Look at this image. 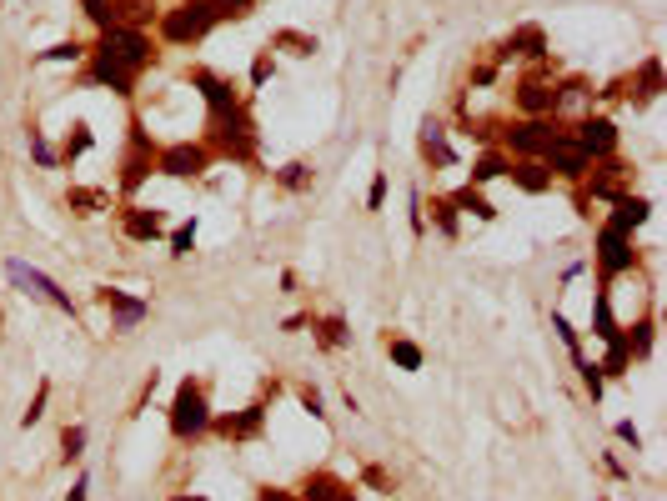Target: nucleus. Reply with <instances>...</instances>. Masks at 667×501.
Here are the masks:
<instances>
[{
	"mask_svg": "<svg viewBox=\"0 0 667 501\" xmlns=\"http://www.w3.org/2000/svg\"><path fill=\"white\" fill-rule=\"evenodd\" d=\"M592 261H597V286H612L617 276L637 271L642 251L632 246V236H622V231H612V226L602 221V226H597V251H592Z\"/></svg>",
	"mask_w": 667,
	"mask_h": 501,
	"instance_id": "nucleus-6",
	"label": "nucleus"
},
{
	"mask_svg": "<svg viewBox=\"0 0 667 501\" xmlns=\"http://www.w3.org/2000/svg\"><path fill=\"white\" fill-rule=\"evenodd\" d=\"M211 391H206V381L201 376H186L181 386H176V396H171V436L176 441H201L206 431H211Z\"/></svg>",
	"mask_w": 667,
	"mask_h": 501,
	"instance_id": "nucleus-3",
	"label": "nucleus"
},
{
	"mask_svg": "<svg viewBox=\"0 0 667 501\" xmlns=\"http://www.w3.org/2000/svg\"><path fill=\"white\" fill-rule=\"evenodd\" d=\"M552 331L562 336V346L572 351V361H577V356H587V351H582V331H577V326H572V321H567L562 311H552Z\"/></svg>",
	"mask_w": 667,
	"mask_h": 501,
	"instance_id": "nucleus-42",
	"label": "nucleus"
},
{
	"mask_svg": "<svg viewBox=\"0 0 667 501\" xmlns=\"http://www.w3.org/2000/svg\"><path fill=\"white\" fill-rule=\"evenodd\" d=\"M432 226H437L447 241H457V236H462V216H457V206H452L447 196H432Z\"/></svg>",
	"mask_w": 667,
	"mask_h": 501,
	"instance_id": "nucleus-36",
	"label": "nucleus"
},
{
	"mask_svg": "<svg viewBox=\"0 0 667 501\" xmlns=\"http://www.w3.org/2000/svg\"><path fill=\"white\" fill-rule=\"evenodd\" d=\"M632 191V166L622 156H607V161H592V171L582 176V201H602L612 206L617 196Z\"/></svg>",
	"mask_w": 667,
	"mask_h": 501,
	"instance_id": "nucleus-10",
	"label": "nucleus"
},
{
	"mask_svg": "<svg viewBox=\"0 0 667 501\" xmlns=\"http://www.w3.org/2000/svg\"><path fill=\"white\" fill-rule=\"evenodd\" d=\"M256 501H296V496H291V491H281V486H261V491H256Z\"/></svg>",
	"mask_w": 667,
	"mask_h": 501,
	"instance_id": "nucleus-53",
	"label": "nucleus"
},
{
	"mask_svg": "<svg viewBox=\"0 0 667 501\" xmlns=\"http://www.w3.org/2000/svg\"><path fill=\"white\" fill-rule=\"evenodd\" d=\"M407 206H412V216H407V221H412V236H427V201H422L417 186L407 191Z\"/></svg>",
	"mask_w": 667,
	"mask_h": 501,
	"instance_id": "nucleus-47",
	"label": "nucleus"
},
{
	"mask_svg": "<svg viewBox=\"0 0 667 501\" xmlns=\"http://www.w3.org/2000/svg\"><path fill=\"white\" fill-rule=\"evenodd\" d=\"M627 86H632V91H627V96H632V106L657 101V96H662V61H657V56H647V61L627 76Z\"/></svg>",
	"mask_w": 667,
	"mask_h": 501,
	"instance_id": "nucleus-22",
	"label": "nucleus"
},
{
	"mask_svg": "<svg viewBox=\"0 0 667 501\" xmlns=\"http://www.w3.org/2000/svg\"><path fill=\"white\" fill-rule=\"evenodd\" d=\"M96 306H106V311H111V331H116V336L136 331V326L151 316V301L126 296V291H116V286H96Z\"/></svg>",
	"mask_w": 667,
	"mask_h": 501,
	"instance_id": "nucleus-12",
	"label": "nucleus"
},
{
	"mask_svg": "<svg viewBox=\"0 0 667 501\" xmlns=\"http://www.w3.org/2000/svg\"><path fill=\"white\" fill-rule=\"evenodd\" d=\"M86 56H91V46H81V41H56L51 51L36 56V66H81Z\"/></svg>",
	"mask_w": 667,
	"mask_h": 501,
	"instance_id": "nucleus-34",
	"label": "nucleus"
},
{
	"mask_svg": "<svg viewBox=\"0 0 667 501\" xmlns=\"http://www.w3.org/2000/svg\"><path fill=\"white\" fill-rule=\"evenodd\" d=\"M387 356H392V366H402V371H422V361H427V351H422L412 336H387Z\"/></svg>",
	"mask_w": 667,
	"mask_h": 501,
	"instance_id": "nucleus-33",
	"label": "nucleus"
},
{
	"mask_svg": "<svg viewBox=\"0 0 667 501\" xmlns=\"http://www.w3.org/2000/svg\"><path fill=\"white\" fill-rule=\"evenodd\" d=\"M211 431L226 436V441H256L266 431V401H251V406H241L231 416H211Z\"/></svg>",
	"mask_w": 667,
	"mask_h": 501,
	"instance_id": "nucleus-15",
	"label": "nucleus"
},
{
	"mask_svg": "<svg viewBox=\"0 0 667 501\" xmlns=\"http://www.w3.org/2000/svg\"><path fill=\"white\" fill-rule=\"evenodd\" d=\"M191 91H201L206 116H211V111H231V106H241V91H236L221 71H211V66H196V71H191Z\"/></svg>",
	"mask_w": 667,
	"mask_h": 501,
	"instance_id": "nucleus-17",
	"label": "nucleus"
},
{
	"mask_svg": "<svg viewBox=\"0 0 667 501\" xmlns=\"http://www.w3.org/2000/svg\"><path fill=\"white\" fill-rule=\"evenodd\" d=\"M301 326H311V316H306V311H296V316H286V321H281V331H301Z\"/></svg>",
	"mask_w": 667,
	"mask_h": 501,
	"instance_id": "nucleus-54",
	"label": "nucleus"
},
{
	"mask_svg": "<svg viewBox=\"0 0 667 501\" xmlns=\"http://www.w3.org/2000/svg\"><path fill=\"white\" fill-rule=\"evenodd\" d=\"M296 401H301V411H306L311 421H326V401H321V391H316V386H306V381H301V386H296Z\"/></svg>",
	"mask_w": 667,
	"mask_h": 501,
	"instance_id": "nucleus-46",
	"label": "nucleus"
},
{
	"mask_svg": "<svg viewBox=\"0 0 667 501\" xmlns=\"http://www.w3.org/2000/svg\"><path fill=\"white\" fill-rule=\"evenodd\" d=\"M512 106H517V116H552V111H557V81L527 76V81L512 91Z\"/></svg>",
	"mask_w": 667,
	"mask_h": 501,
	"instance_id": "nucleus-19",
	"label": "nucleus"
},
{
	"mask_svg": "<svg viewBox=\"0 0 667 501\" xmlns=\"http://www.w3.org/2000/svg\"><path fill=\"white\" fill-rule=\"evenodd\" d=\"M156 151H161V146L146 136V121L136 116V121H131V151L121 156V196H126V201L146 186V176H156Z\"/></svg>",
	"mask_w": 667,
	"mask_h": 501,
	"instance_id": "nucleus-7",
	"label": "nucleus"
},
{
	"mask_svg": "<svg viewBox=\"0 0 667 501\" xmlns=\"http://www.w3.org/2000/svg\"><path fill=\"white\" fill-rule=\"evenodd\" d=\"M191 251H196V216H191V221H181V226L171 231V256L181 261V256H191Z\"/></svg>",
	"mask_w": 667,
	"mask_h": 501,
	"instance_id": "nucleus-43",
	"label": "nucleus"
},
{
	"mask_svg": "<svg viewBox=\"0 0 667 501\" xmlns=\"http://www.w3.org/2000/svg\"><path fill=\"white\" fill-rule=\"evenodd\" d=\"M256 116H251V106L241 101V106H231V111H211L206 116V151H211V161H236V166H251L256 161Z\"/></svg>",
	"mask_w": 667,
	"mask_h": 501,
	"instance_id": "nucleus-1",
	"label": "nucleus"
},
{
	"mask_svg": "<svg viewBox=\"0 0 667 501\" xmlns=\"http://www.w3.org/2000/svg\"><path fill=\"white\" fill-rule=\"evenodd\" d=\"M542 166L552 171V181H572V186H582V176L592 171L587 151H582V146H577V141H572L567 131H562V136L552 141V151L542 156Z\"/></svg>",
	"mask_w": 667,
	"mask_h": 501,
	"instance_id": "nucleus-13",
	"label": "nucleus"
},
{
	"mask_svg": "<svg viewBox=\"0 0 667 501\" xmlns=\"http://www.w3.org/2000/svg\"><path fill=\"white\" fill-rule=\"evenodd\" d=\"M266 51H286V56L306 61V56H316V36L311 31H296V26H281V31H271V46Z\"/></svg>",
	"mask_w": 667,
	"mask_h": 501,
	"instance_id": "nucleus-29",
	"label": "nucleus"
},
{
	"mask_svg": "<svg viewBox=\"0 0 667 501\" xmlns=\"http://www.w3.org/2000/svg\"><path fill=\"white\" fill-rule=\"evenodd\" d=\"M382 206H387V171H377L367 186V211H382Z\"/></svg>",
	"mask_w": 667,
	"mask_h": 501,
	"instance_id": "nucleus-48",
	"label": "nucleus"
},
{
	"mask_svg": "<svg viewBox=\"0 0 667 501\" xmlns=\"http://www.w3.org/2000/svg\"><path fill=\"white\" fill-rule=\"evenodd\" d=\"M347 491V481L337 476V471H311L306 481H301V496L296 501H337Z\"/></svg>",
	"mask_w": 667,
	"mask_h": 501,
	"instance_id": "nucleus-28",
	"label": "nucleus"
},
{
	"mask_svg": "<svg viewBox=\"0 0 667 501\" xmlns=\"http://www.w3.org/2000/svg\"><path fill=\"white\" fill-rule=\"evenodd\" d=\"M81 456H86V426L76 421V426L61 431V461L71 466V461H81Z\"/></svg>",
	"mask_w": 667,
	"mask_h": 501,
	"instance_id": "nucleus-40",
	"label": "nucleus"
},
{
	"mask_svg": "<svg viewBox=\"0 0 667 501\" xmlns=\"http://www.w3.org/2000/svg\"><path fill=\"white\" fill-rule=\"evenodd\" d=\"M567 136L587 151V161H607V156H617V146H622V136H617V121H612V116H582Z\"/></svg>",
	"mask_w": 667,
	"mask_h": 501,
	"instance_id": "nucleus-11",
	"label": "nucleus"
},
{
	"mask_svg": "<svg viewBox=\"0 0 667 501\" xmlns=\"http://www.w3.org/2000/svg\"><path fill=\"white\" fill-rule=\"evenodd\" d=\"M51 391H56L51 381H41V386H36V396H31V406H26V416H21V426H26V431H31V426L46 416V406H51Z\"/></svg>",
	"mask_w": 667,
	"mask_h": 501,
	"instance_id": "nucleus-44",
	"label": "nucleus"
},
{
	"mask_svg": "<svg viewBox=\"0 0 667 501\" xmlns=\"http://www.w3.org/2000/svg\"><path fill=\"white\" fill-rule=\"evenodd\" d=\"M81 66H86V71H81L86 86H106V91H116V96H131V91H136V76L121 71V66H116L111 56H101V51H91Z\"/></svg>",
	"mask_w": 667,
	"mask_h": 501,
	"instance_id": "nucleus-18",
	"label": "nucleus"
},
{
	"mask_svg": "<svg viewBox=\"0 0 667 501\" xmlns=\"http://www.w3.org/2000/svg\"><path fill=\"white\" fill-rule=\"evenodd\" d=\"M507 166H512V156H507L502 146H487V151L472 161L467 181H472V186H492V181H502V176H507Z\"/></svg>",
	"mask_w": 667,
	"mask_h": 501,
	"instance_id": "nucleus-25",
	"label": "nucleus"
},
{
	"mask_svg": "<svg viewBox=\"0 0 667 501\" xmlns=\"http://www.w3.org/2000/svg\"><path fill=\"white\" fill-rule=\"evenodd\" d=\"M417 146H422V161H427V166H437V171H452V166H457V151L447 146V126H442L437 116H422Z\"/></svg>",
	"mask_w": 667,
	"mask_h": 501,
	"instance_id": "nucleus-20",
	"label": "nucleus"
},
{
	"mask_svg": "<svg viewBox=\"0 0 667 501\" xmlns=\"http://www.w3.org/2000/svg\"><path fill=\"white\" fill-rule=\"evenodd\" d=\"M31 156H36V166H46V171H56V166H61V151H56L41 131H31Z\"/></svg>",
	"mask_w": 667,
	"mask_h": 501,
	"instance_id": "nucleus-45",
	"label": "nucleus"
},
{
	"mask_svg": "<svg viewBox=\"0 0 667 501\" xmlns=\"http://www.w3.org/2000/svg\"><path fill=\"white\" fill-rule=\"evenodd\" d=\"M211 171V151L201 141H171L156 151V176H171V181H201Z\"/></svg>",
	"mask_w": 667,
	"mask_h": 501,
	"instance_id": "nucleus-9",
	"label": "nucleus"
},
{
	"mask_svg": "<svg viewBox=\"0 0 667 501\" xmlns=\"http://www.w3.org/2000/svg\"><path fill=\"white\" fill-rule=\"evenodd\" d=\"M271 181H276L281 191H296V196H301V191H311V181H316V166H311V161H286L281 171H271Z\"/></svg>",
	"mask_w": 667,
	"mask_h": 501,
	"instance_id": "nucleus-32",
	"label": "nucleus"
},
{
	"mask_svg": "<svg viewBox=\"0 0 667 501\" xmlns=\"http://www.w3.org/2000/svg\"><path fill=\"white\" fill-rule=\"evenodd\" d=\"M0 271H6V281H11V286H21L26 296H36V301H46V306H56V311L76 316V301H71V291H61V281H51V276H46L41 266H26V261H6Z\"/></svg>",
	"mask_w": 667,
	"mask_h": 501,
	"instance_id": "nucleus-8",
	"label": "nucleus"
},
{
	"mask_svg": "<svg viewBox=\"0 0 667 501\" xmlns=\"http://www.w3.org/2000/svg\"><path fill=\"white\" fill-rule=\"evenodd\" d=\"M66 501H91V476H86V471L71 481V496H66Z\"/></svg>",
	"mask_w": 667,
	"mask_h": 501,
	"instance_id": "nucleus-52",
	"label": "nucleus"
},
{
	"mask_svg": "<svg viewBox=\"0 0 667 501\" xmlns=\"http://www.w3.org/2000/svg\"><path fill=\"white\" fill-rule=\"evenodd\" d=\"M507 181H512L517 191H527V196L552 191V171H547L542 161H512V166H507Z\"/></svg>",
	"mask_w": 667,
	"mask_h": 501,
	"instance_id": "nucleus-24",
	"label": "nucleus"
},
{
	"mask_svg": "<svg viewBox=\"0 0 667 501\" xmlns=\"http://www.w3.org/2000/svg\"><path fill=\"white\" fill-rule=\"evenodd\" d=\"M271 76H276V51H256V56H251V76H246L251 91H261Z\"/></svg>",
	"mask_w": 667,
	"mask_h": 501,
	"instance_id": "nucleus-41",
	"label": "nucleus"
},
{
	"mask_svg": "<svg viewBox=\"0 0 667 501\" xmlns=\"http://www.w3.org/2000/svg\"><path fill=\"white\" fill-rule=\"evenodd\" d=\"M337 501H357V491H352V486H347V491H342V496H337Z\"/></svg>",
	"mask_w": 667,
	"mask_h": 501,
	"instance_id": "nucleus-56",
	"label": "nucleus"
},
{
	"mask_svg": "<svg viewBox=\"0 0 667 501\" xmlns=\"http://www.w3.org/2000/svg\"><path fill=\"white\" fill-rule=\"evenodd\" d=\"M362 481H367V486H377V491H392V476H387L382 466H367V471H362Z\"/></svg>",
	"mask_w": 667,
	"mask_h": 501,
	"instance_id": "nucleus-51",
	"label": "nucleus"
},
{
	"mask_svg": "<svg viewBox=\"0 0 667 501\" xmlns=\"http://www.w3.org/2000/svg\"><path fill=\"white\" fill-rule=\"evenodd\" d=\"M166 501H211V496H201V491H176V496H166Z\"/></svg>",
	"mask_w": 667,
	"mask_h": 501,
	"instance_id": "nucleus-55",
	"label": "nucleus"
},
{
	"mask_svg": "<svg viewBox=\"0 0 667 501\" xmlns=\"http://www.w3.org/2000/svg\"><path fill=\"white\" fill-rule=\"evenodd\" d=\"M622 341H627L632 361H647V356H652V346H657V316H642V321L622 326Z\"/></svg>",
	"mask_w": 667,
	"mask_h": 501,
	"instance_id": "nucleus-31",
	"label": "nucleus"
},
{
	"mask_svg": "<svg viewBox=\"0 0 667 501\" xmlns=\"http://www.w3.org/2000/svg\"><path fill=\"white\" fill-rule=\"evenodd\" d=\"M81 6H86V16H91V26H96V31L121 26V6H116V0H81Z\"/></svg>",
	"mask_w": 667,
	"mask_h": 501,
	"instance_id": "nucleus-39",
	"label": "nucleus"
},
{
	"mask_svg": "<svg viewBox=\"0 0 667 501\" xmlns=\"http://www.w3.org/2000/svg\"><path fill=\"white\" fill-rule=\"evenodd\" d=\"M647 221H652V201H647V196H632V191H627V196H617V201H612V211H607V226H612V231H622V236L642 231Z\"/></svg>",
	"mask_w": 667,
	"mask_h": 501,
	"instance_id": "nucleus-21",
	"label": "nucleus"
},
{
	"mask_svg": "<svg viewBox=\"0 0 667 501\" xmlns=\"http://www.w3.org/2000/svg\"><path fill=\"white\" fill-rule=\"evenodd\" d=\"M447 201L457 206V216H477V221H497V206H492V201H487V191H482V186H472V181H467V186H457V191H452Z\"/></svg>",
	"mask_w": 667,
	"mask_h": 501,
	"instance_id": "nucleus-26",
	"label": "nucleus"
},
{
	"mask_svg": "<svg viewBox=\"0 0 667 501\" xmlns=\"http://www.w3.org/2000/svg\"><path fill=\"white\" fill-rule=\"evenodd\" d=\"M612 436H617L622 446H632V451H642V431H637L632 421H617V426H612Z\"/></svg>",
	"mask_w": 667,
	"mask_h": 501,
	"instance_id": "nucleus-49",
	"label": "nucleus"
},
{
	"mask_svg": "<svg viewBox=\"0 0 667 501\" xmlns=\"http://www.w3.org/2000/svg\"><path fill=\"white\" fill-rule=\"evenodd\" d=\"M96 151V136H91V126L86 121H76L71 126V136H66V146H61V166H76L81 156H91Z\"/></svg>",
	"mask_w": 667,
	"mask_h": 501,
	"instance_id": "nucleus-35",
	"label": "nucleus"
},
{
	"mask_svg": "<svg viewBox=\"0 0 667 501\" xmlns=\"http://www.w3.org/2000/svg\"><path fill=\"white\" fill-rule=\"evenodd\" d=\"M156 26H161V41L166 46H196V41H206L221 26V16H216L211 0H176L171 11L156 16Z\"/></svg>",
	"mask_w": 667,
	"mask_h": 501,
	"instance_id": "nucleus-2",
	"label": "nucleus"
},
{
	"mask_svg": "<svg viewBox=\"0 0 667 501\" xmlns=\"http://www.w3.org/2000/svg\"><path fill=\"white\" fill-rule=\"evenodd\" d=\"M66 206L76 216H101V211H111V191L106 186H71L66 191Z\"/></svg>",
	"mask_w": 667,
	"mask_h": 501,
	"instance_id": "nucleus-30",
	"label": "nucleus"
},
{
	"mask_svg": "<svg viewBox=\"0 0 667 501\" xmlns=\"http://www.w3.org/2000/svg\"><path fill=\"white\" fill-rule=\"evenodd\" d=\"M572 366H577V376H582V391H587L592 401H602V391H607V376H602V366H597L592 356H577Z\"/></svg>",
	"mask_w": 667,
	"mask_h": 501,
	"instance_id": "nucleus-38",
	"label": "nucleus"
},
{
	"mask_svg": "<svg viewBox=\"0 0 667 501\" xmlns=\"http://www.w3.org/2000/svg\"><path fill=\"white\" fill-rule=\"evenodd\" d=\"M311 331H316V346H321V351H347V346H352L347 316H316Z\"/></svg>",
	"mask_w": 667,
	"mask_h": 501,
	"instance_id": "nucleus-27",
	"label": "nucleus"
},
{
	"mask_svg": "<svg viewBox=\"0 0 667 501\" xmlns=\"http://www.w3.org/2000/svg\"><path fill=\"white\" fill-rule=\"evenodd\" d=\"M121 236H126V241H136V246H151V241H161V236H166V216H161L156 206L126 201V206H121Z\"/></svg>",
	"mask_w": 667,
	"mask_h": 501,
	"instance_id": "nucleus-14",
	"label": "nucleus"
},
{
	"mask_svg": "<svg viewBox=\"0 0 667 501\" xmlns=\"http://www.w3.org/2000/svg\"><path fill=\"white\" fill-rule=\"evenodd\" d=\"M557 136H562V131H557V116H517V121L502 131V151H507L512 161H542V156L552 151Z\"/></svg>",
	"mask_w": 667,
	"mask_h": 501,
	"instance_id": "nucleus-5",
	"label": "nucleus"
},
{
	"mask_svg": "<svg viewBox=\"0 0 667 501\" xmlns=\"http://www.w3.org/2000/svg\"><path fill=\"white\" fill-rule=\"evenodd\" d=\"M622 336V321L612 316V286H597V296H592V341H617Z\"/></svg>",
	"mask_w": 667,
	"mask_h": 501,
	"instance_id": "nucleus-23",
	"label": "nucleus"
},
{
	"mask_svg": "<svg viewBox=\"0 0 667 501\" xmlns=\"http://www.w3.org/2000/svg\"><path fill=\"white\" fill-rule=\"evenodd\" d=\"M547 56H552V51H547V31H542V26H517V31L507 36V46L497 51L492 66L502 71L507 61H547Z\"/></svg>",
	"mask_w": 667,
	"mask_h": 501,
	"instance_id": "nucleus-16",
	"label": "nucleus"
},
{
	"mask_svg": "<svg viewBox=\"0 0 667 501\" xmlns=\"http://www.w3.org/2000/svg\"><path fill=\"white\" fill-rule=\"evenodd\" d=\"M597 366H602V376H627V371H632V351H627V341H622V336H617V341H607Z\"/></svg>",
	"mask_w": 667,
	"mask_h": 501,
	"instance_id": "nucleus-37",
	"label": "nucleus"
},
{
	"mask_svg": "<svg viewBox=\"0 0 667 501\" xmlns=\"http://www.w3.org/2000/svg\"><path fill=\"white\" fill-rule=\"evenodd\" d=\"M497 76H502L497 66H477V71H472V86H477V91H487V86H497Z\"/></svg>",
	"mask_w": 667,
	"mask_h": 501,
	"instance_id": "nucleus-50",
	"label": "nucleus"
},
{
	"mask_svg": "<svg viewBox=\"0 0 667 501\" xmlns=\"http://www.w3.org/2000/svg\"><path fill=\"white\" fill-rule=\"evenodd\" d=\"M91 51L111 56V61H116L121 71H131V76L151 71V61H156V41H151V31H141V26H111V31H101V41H96Z\"/></svg>",
	"mask_w": 667,
	"mask_h": 501,
	"instance_id": "nucleus-4",
	"label": "nucleus"
}]
</instances>
